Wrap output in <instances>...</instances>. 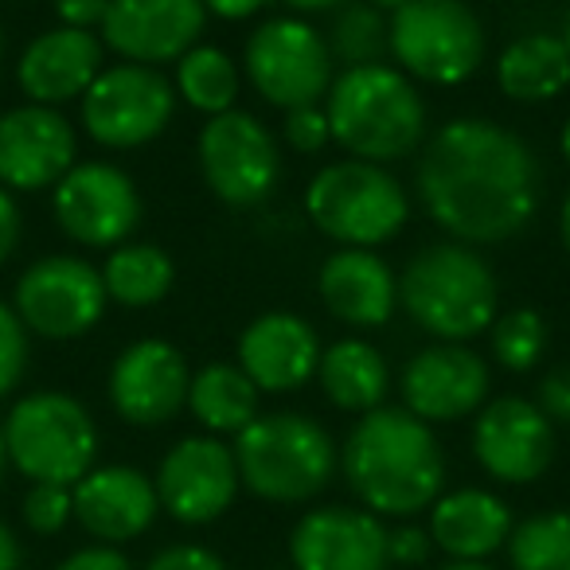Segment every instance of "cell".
<instances>
[{"label": "cell", "instance_id": "6da1fadb", "mask_svg": "<svg viewBox=\"0 0 570 570\" xmlns=\"http://www.w3.org/2000/svg\"><path fill=\"white\" fill-rule=\"evenodd\" d=\"M414 191L453 243L497 246L539 212V160L515 129L492 118H453L426 137Z\"/></svg>", "mask_w": 570, "mask_h": 570}, {"label": "cell", "instance_id": "7a4b0ae2", "mask_svg": "<svg viewBox=\"0 0 570 570\" xmlns=\"http://www.w3.org/2000/svg\"><path fill=\"white\" fill-rule=\"evenodd\" d=\"M341 473L360 508L380 520H414L445 492V450L434 426L406 406L367 411L341 445Z\"/></svg>", "mask_w": 570, "mask_h": 570}, {"label": "cell", "instance_id": "3957f363", "mask_svg": "<svg viewBox=\"0 0 570 570\" xmlns=\"http://www.w3.org/2000/svg\"><path fill=\"white\" fill-rule=\"evenodd\" d=\"M325 114L333 141L356 160L395 165L426 145V98L395 63L341 71L325 95Z\"/></svg>", "mask_w": 570, "mask_h": 570}, {"label": "cell", "instance_id": "277c9868", "mask_svg": "<svg viewBox=\"0 0 570 570\" xmlns=\"http://www.w3.org/2000/svg\"><path fill=\"white\" fill-rule=\"evenodd\" d=\"M399 305L426 336L465 344L500 317V285L489 258L465 243H430L399 274Z\"/></svg>", "mask_w": 570, "mask_h": 570}, {"label": "cell", "instance_id": "5b68a950", "mask_svg": "<svg viewBox=\"0 0 570 570\" xmlns=\"http://www.w3.org/2000/svg\"><path fill=\"white\" fill-rule=\"evenodd\" d=\"M235 461L243 489L266 504H309L333 484L341 450L325 422L302 411L258 414L235 434Z\"/></svg>", "mask_w": 570, "mask_h": 570}, {"label": "cell", "instance_id": "8992f818", "mask_svg": "<svg viewBox=\"0 0 570 570\" xmlns=\"http://www.w3.org/2000/svg\"><path fill=\"white\" fill-rule=\"evenodd\" d=\"M9 465L28 484H75L98 465V422L67 391H32L9 406L4 422Z\"/></svg>", "mask_w": 570, "mask_h": 570}, {"label": "cell", "instance_id": "52a82bcc", "mask_svg": "<svg viewBox=\"0 0 570 570\" xmlns=\"http://www.w3.org/2000/svg\"><path fill=\"white\" fill-rule=\"evenodd\" d=\"M305 215L341 246H383L411 219V196L387 165L344 157L325 165L305 188Z\"/></svg>", "mask_w": 570, "mask_h": 570}, {"label": "cell", "instance_id": "ba28073f", "mask_svg": "<svg viewBox=\"0 0 570 570\" xmlns=\"http://www.w3.org/2000/svg\"><path fill=\"white\" fill-rule=\"evenodd\" d=\"M391 59L426 87H461L481 71L489 36L465 0H406L387 17Z\"/></svg>", "mask_w": 570, "mask_h": 570}, {"label": "cell", "instance_id": "9c48e42d", "mask_svg": "<svg viewBox=\"0 0 570 570\" xmlns=\"http://www.w3.org/2000/svg\"><path fill=\"white\" fill-rule=\"evenodd\" d=\"M333 67L325 32L305 17H269L246 36L243 75L282 114L325 102Z\"/></svg>", "mask_w": 570, "mask_h": 570}, {"label": "cell", "instance_id": "30bf717a", "mask_svg": "<svg viewBox=\"0 0 570 570\" xmlns=\"http://www.w3.org/2000/svg\"><path fill=\"white\" fill-rule=\"evenodd\" d=\"M176 114V87L160 67L114 63L102 67L90 90L79 98V121L102 149L129 153L157 141Z\"/></svg>", "mask_w": 570, "mask_h": 570}, {"label": "cell", "instance_id": "8fae6325", "mask_svg": "<svg viewBox=\"0 0 570 570\" xmlns=\"http://www.w3.org/2000/svg\"><path fill=\"white\" fill-rule=\"evenodd\" d=\"M199 173L219 204L258 207L282 180V145L250 110H227L204 121L196 141Z\"/></svg>", "mask_w": 570, "mask_h": 570}, {"label": "cell", "instance_id": "7c38bea8", "mask_svg": "<svg viewBox=\"0 0 570 570\" xmlns=\"http://www.w3.org/2000/svg\"><path fill=\"white\" fill-rule=\"evenodd\" d=\"M106 305L110 297H106L102 269L79 254L36 258L12 289V309L40 341H79L102 321Z\"/></svg>", "mask_w": 570, "mask_h": 570}, {"label": "cell", "instance_id": "4fadbf2b", "mask_svg": "<svg viewBox=\"0 0 570 570\" xmlns=\"http://www.w3.org/2000/svg\"><path fill=\"white\" fill-rule=\"evenodd\" d=\"M56 227L90 250H114L141 227V191L126 168L110 160H79L51 188Z\"/></svg>", "mask_w": 570, "mask_h": 570}, {"label": "cell", "instance_id": "5bb4252c", "mask_svg": "<svg viewBox=\"0 0 570 570\" xmlns=\"http://www.w3.org/2000/svg\"><path fill=\"white\" fill-rule=\"evenodd\" d=\"M153 484L160 512H168L184 528H207L223 520L243 492L235 450L215 434H188L173 442L153 473Z\"/></svg>", "mask_w": 570, "mask_h": 570}, {"label": "cell", "instance_id": "9a60e30c", "mask_svg": "<svg viewBox=\"0 0 570 570\" xmlns=\"http://www.w3.org/2000/svg\"><path fill=\"white\" fill-rule=\"evenodd\" d=\"M473 458L492 481L531 484L554 465L559 438L535 399L497 395L473 414Z\"/></svg>", "mask_w": 570, "mask_h": 570}, {"label": "cell", "instance_id": "2e32d148", "mask_svg": "<svg viewBox=\"0 0 570 570\" xmlns=\"http://www.w3.org/2000/svg\"><path fill=\"white\" fill-rule=\"evenodd\" d=\"M188 360L173 341H160V336H145L121 348L106 380L114 414L137 430L168 426L188 406Z\"/></svg>", "mask_w": 570, "mask_h": 570}, {"label": "cell", "instance_id": "e0dca14e", "mask_svg": "<svg viewBox=\"0 0 570 570\" xmlns=\"http://www.w3.org/2000/svg\"><path fill=\"white\" fill-rule=\"evenodd\" d=\"M489 360L469 344H430V348L414 352L403 364V375H399L403 406L430 426L473 419L489 403Z\"/></svg>", "mask_w": 570, "mask_h": 570}, {"label": "cell", "instance_id": "ac0fdd59", "mask_svg": "<svg viewBox=\"0 0 570 570\" xmlns=\"http://www.w3.org/2000/svg\"><path fill=\"white\" fill-rule=\"evenodd\" d=\"M79 134L56 106H12L0 114V184L9 191L56 188L79 165Z\"/></svg>", "mask_w": 570, "mask_h": 570}, {"label": "cell", "instance_id": "d6986e66", "mask_svg": "<svg viewBox=\"0 0 570 570\" xmlns=\"http://www.w3.org/2000/svg\"><path fill=\"white\" fill-rule=\"evenodd\" d=\"M204 28V0H110L98 32L121 63L165 67L188 56Z\"/></svg>", "mask_w": 570, "mask_h": 570}, {"label": "cell", "instance_id": "ffe728a7", "mask_svg": "<svg viewBox=\"0 0 570 570\" xmlns=\"http://www.w3.org/2000/svg\"><path fill=\"white\" fill-rule=\"evenodd\" d=\"M294 570H391L387 523L360 504H317L289 531Z\"/></svg>", "mask_w": 570, "mask_h": 570}, {"label": "cell", "instance_id": "44dd1931", "mask_svg": "<svg viewBox=\"0 0 570 570\" xmlns=\"http://www.w3.org/2000/svg\"><path fill=\"white\" fill-rule=\"evenodd\" d=\"M71 497L75 523L106 547L134 543L160 515L157 484L137 465H95L75 484Z\"/></svg>", "mask_w": 570, "mask_h": 570}, {"label": "cell", "instance_id": "7402d4cb", "mask_svg": "<svg viewBox=\"0 0 570 570\" xmlns=\"http://www.w3.org/2000/svg\"><path fill=\"white\" fill-rule=\"evenodd\" d=\"M321 352L325 348L309 321L289 309H269L243 328L235 364L250 375L262 395H289L317 380Z\"/></svg>", "mask_w": 570, "mask_h": 570}, {"label": "cell", "instance_id": "603a6c76", "mask_svg": "<svg viewBox=\"0 0 570 570\" xmlns=\"http://www.w3.org/2000/svg\"><path fill=\"white\" fill-rule=\"evenodd\" d=\"M106 67L102 36L82 28H48L17 59V87L36 106L79 102Z\"/></svg>", "mask_w": 570, "mask_h": 570}, {"label": "cell", "instance_id": "cb8c5ba5", "mask_svg": "<svg viewBox=\"0 0 570 570\" xmlns=\"http://www.w3.org/2000/svg\"><path fill=\"white\" fill-rule=\"evenodd\" d=\"M321 305L348 328H383L399 309V274L364 246H341L321 262Z\"/></svg>", "mask_w": 570, "mask_h": 570}, {"label": "cell", "instance_id": "d4e9b609", "mask_svg": "<svg viewBox=\"0 0 570 570\" xmlns=\"http://www.w3.org/2000/svg\"><path fill=\"white\" fill-rule=\"evenodd\" d=\"M512 508L492 489H453L430 504L426 531L434 539V551L445 559H476L489 562L497 551H504L512 539Z\"/></svg>", "mask_w": 570, "mask_h": 570}, {"label": "cell", "instance_id": "484cf974", "mask_svg": "<svg viewBox=\"0 0 570 570\" xmlns=\"http://www.w3.org/2000/svg\"><path fill=\"white\" fill-rule=\"evenodd\" d=\"M317 383L325 399L344 414H367L387 403L391 391V367L387 356L372 341L344 336L321 352Z\"/></svg>", "mask_w": 570, "mask_h": 570}, {"label": "cell", "instance_id": "4316f807", "mask_svg": "<svg viewBox=\"0 0 570 570\" xmlns=\"http://www.w3.org/2000/svg\"><path fill=\"white\" fill-rule=\"evenodd\" d=\"M497 87L512 102H551L570 87V51L554 32H528L497 56Z\"/></svg>", "mask_w": 570, "mask_h": 570}, {"label": "cell", "instance_id": "83f0119b", "mask_svg": "<svg viewBox=\"0 0 570 570\" xmlns=\"http://www.w3.org/2000/svg\"><path fill=\"white\" fill-rule=\"evenodd\" d=\"M188 411L204 426V434L235 438L262 414V391L250 383V375L230 360H212L191 375Z\"/></svg>", "mask_w": 570, "mask_h": 570}, {"label": "cell", "instance_id": "f1b7e54d", "mask_svg": "<svg viewBox=\"0 0 570 570\" xmlns=\"http://www.w3.org/2000/svg\"><path fill=\"white\" fill-rule=\"evenodd\" d=\"M176 266L157 243H121L106 254L102 285L106 297L121 309H149L173 294Z\"/></svg>", "mask_w": 570, "mask_h": 570}, {"label": "cell", "instance_id": "f546056e", "mask_svg": "<svg viewBox=\"0 0 570 570\" xmlns=\"http://www.w3.org/2000/svg\"><path fill=\"white\" fill-rule=\"evenodd\" d=\"M173 87L180 102H188L191 110L215 118V114L235 110L238 90H243V71H238V63L223 48L196 43L188 56L176 59Z\"/></svg>", "mask_w": 570, "mask_h": 570}, {"label": "cell", "instance_id": "4dcf8cb0", "mask_svg": "<svg viewBox=\"0 0 570 570\" xmlns=\"http://www.w3.org/2000/svg\"><path fill=\"white\" fill-rule=\"evenodd\" d=\"M325 43H328L333 63H341L344 71L387 63V56H391L387 12L372 9L367 0H344L341 9L328 12Z\"/></svg>", "mask_w": 570, "mask_h": 570}, {"label": "cell", "instance_id": "1f68e13d", "mask_svg": "<svg viewBox=\"0 0 570 570\" xmlns=\"http://www.w3.org/2000/svg\"><path fill=\"white\" fill-rule=\"evenodd\" d=\"M508 570H570V508H547L515 523Z\"/></svg>", "mask_w": 570, "mask_h": 570}, {"label": "cell", "instance_id": "d6a6232c", "mask_svg": "<svg viewBox=\"0 0 570 570\" xmlns=\"http://www.w3.org/2000/svg\"><path fill=\"white\" fill-rule=\"evenodd\" d=\"M547 341H551V333H547L543 313L531 309V305L500 313L489 328L492 360H497L508 375H523V372H531V367H539V360H543V352H547Z\"/></svg>", "mask_w": 570, "mask_h": 570}, {"label": "cell", "instance_id": "836d02e7", "mask_svg": "<svg viewBox=\"0 0 570 570\" xmlns=\"http://www.w3.org/2000/svg\"><path fill=\"white\" fill-rule=\"evenodd\" d=\"M20 520L32 535H59L67 523L75 520V497L67 484H28L24 500H20Z\"/></svg>", "mask_w": 570, "mask_h": 570}, {"label": "cell", "instance_id": "e575fe53", "mask_svg": "<svg viewBox=\"0 0 570 570\" xmlns=\"http://www.w3.org/2000/svg\"><path fill=\"white\" fill-rule=\"evenodd\" d=\"M28 336L32 333L17 317V309L9 302H0V399H9L20 387V380H24L28 352H32Z\"/></svg>", "mask_w": 570, "mask_h": 570}, {"label": "cell", "instance_id": "d590c367", "mask_svg": "<svg viewBox=\"0 0 570 570\" xmlns=\"http://www.w3.org/2000/svg\"><path fill=\"white\" fill-rule=\"evenodd\" d=\"M285 145L302 157H313V153H325L333 145V126H328L325 102L317 106H297V110H285Z\"/></svg>", "mask_w": 570, "mask_h": 570}, {"label": "cell", "instance_id": "8d00e7d4", "mask_svg": "<svg viewBox=\"0 0 570 570\" xmlns=\"http://www.w3.org/2000/svg\"><path fill=\"white\" fill-rule=\"evenodd\" d=\"M430 554H434V539L426 528L403 520L395 528H387V559L391 567H426Z\"/></svg>", "mask_w": 570, "mask_h": 570}, {"label": "cell", "instance_id": "74e56055", "mask_svg": "<svg viewBox=\"0 0 570 570\" xmlns=\"http://www.w3.org/2000/svg\"><path fill=\"white\" fill-rule=\"evenodd\" d=\"M141 570H230V567L223 562V554H215L204 543H168Z\"/></svg>", "mask_w": 570, "mask_h": 570}, {"label": "cell", "instance_id": "f35d334b", "mask_svg": "<svg viewBox=\"0 0 570 570\" xmlns=\"http://www.w3.org/2000/svg\"><path fill=\"white\" fill-rule=\"evenodd\" d=\"M535 406L554 422V426H570V364H559L539 380Z\"/></svg>", "mask_w": 570, "mask_h": 570}, {"label": "cell", "instance_id": "ab89813d", "mask_svg": "<svg viewBox=\"0 0 570 570\" xmlns=\"http://www.w3.org/2000/svg\"><path fill=\"white\" fill-rule=\"evenodd\" d=\"M56 570H137L121 547H106V543H90L71 551Z\"/></svg>", "mask_w": 570, "mask_h": 570}, {"label": "cell", "instance_id": "60d3db41", "mask_svg": "<svg viewBox=\"0 0 570 570\" xmlns=\"http://www.w3.org/2000/svg\"><path fill=\"white\" fill-rule=\"evenodd\" d=\"M20 238H24V212L17 204V191L0 184V266L17 254Z\"/></svg>", "mask_w": 570, "mask_h": 570}, {"label": "cell", "instance_id": "b9f144b4", "mask_svg": "<svg viewBox=\"0 0 570 570\" xmlns=\"http://www.w3.org/2000/svg\"><path fill=\"white\" fill-rule=\"evenodd\" d=\"M56 4V17L63 28H82V32H95L102 28L106 9H110V0H51Z\"/></svg>", "mask_w": 570, "mask_h": 570}, {"label": "cell", "instance_id": "7bdbcfd3", "mask_svg": "<svg viewBox=\"0 0 570 570\" xmlns=\"http://www.w3.org/2000/svg\"><path fill=\"white\" fill-rule=\"evenodd\" d=\"M207 17L219 20H250L254 12L266 9V0H204Z\"/></svg>", "mask_w": 570, "mask_h": 570}, {"label": "cell", "instance_id": "ee69618b", "mask_svg": "<svg viewBox=\"0 0 570 570\" xmlns=\"http://www.w3.org/2000/svg\"><path fill=\"white\" fill-rule=\"evenodd\" d=\"M20 554H24V551H20L17 531L0 520V570H17L20 567Z\"/></svg>", "mask_w": 570, "mask_h": 570}, {"label": "cell", "instance_id": "f6af8a7d", "mask_svg": "<svg viewBox=\"0 0 570 570\" xmlns=\"http://www.w3.org/2000/svg\"><path fill=\"white\" fill-rule=\"evenodd\" d=\"M285 9L294 12V17H317V12H333L341 9L344 0H282Z\"/></svg>", "mask_w": 570, "mask_h": 570}, {"label": "cell", "instance_id": "bcb514c9", "mask_svg": "<svg viewBox=\"0 0 570 570\" xmlns=\"http://www.w3.org/2000/svg\"><path fill=\"white\" fill-rule=\"evenodd\" d=\"M559 238H562V246H567V254H570V191H567V199H562V207H559Z\"/></svg>", "mask_w": 570, "mask_h": 570}, {"label": "cell", "instance_id": "7dc6e473", "mask_svg": "<svg viewBox=\"0 0 570 570\" xmlns=\"http://www.w3.org/2000/svg\"><path fill=\"white\" fill-rule=\"evenodd\" d=\"M438 570H497V567H492V562H476V559H450Z\"/></svg>", "mask_w": 570, "mask_h": 570}, {"label": "cell", "instance_id": "c3c4849f", "mask_svg": "<svg viewBox=\"0 0 570 570\" xmlns=\"http://www.w3.org/2000/svg\"><path fill=\"white\" fill-rule=\"evenodd\" d=\"M367 4H372V9H380V12H387V17H391V12L403 9L406 0H367Z\"/></svg>", "mask_w": 570, "mask_h": 570}, {"label": "cell", "instance_id": "681fc988", "mask_svg": "<svg viewBox=\"0 0 570 570\" xmlns=\"http://www.w3.org/2000/svg\"><path fill=\"white\" fill-rule=\"evenodd\" d=\"M559 153H562V160H567V168H570V118H567V126H562V134H559Z\"/></svg>", "mask_w": 570, "mask_h": 570}, {"label": "cell", "instance_id": "f907efd6", "mask_svg": "<svg viewBox=\"0 0 570 570\" xmlns=\"http://www.w3.org/2000/svg\"><path fill=\"white\" fill-rule=\"evenodd\" d=\"M4 469H9V453H4V430H0V481H4Z\"/></svg>", "mask_w": 570, "mask_h": 570}, {"label": "cell", "instance_id": "816d5d0a", "mask_svg": "<svg viewBox=\"0 0 570 570\" xmlns=\"http://www.w3.org/2000/svg\"><path fill=\"white\" fill-rule=\"evenodd\" d=\"M562 40H567V51H570V12H567V28H562Z\"/></svg>", "mask_w": 570, "mask_h": 570}, {"label": "cell", "instance_id": "f5cc1de1", "mask_svg": "<svg viewBox=\"0 0 570 570\" xmlns=\"http://www.w3.org/2000/svg\"><path fill=\"white\" fill-rule=\"evenodd\" d=\"M0 63H4V28H0Z\"/></svg>", "mask_w": 570, "mask_h": 570}, {"label": "cell", "instance_id": "db71d44e", "mask_svg": "<svg viewBox=\"0 0 570 570\" xmlns=\"http://www.w3.org/2000/svg\"><path fill=\"white\" fill-rule=\"evenodd\" d=\"M17 570H24V567H17Z\"/></svg>", "mask_w": 570, "mask_h": 570}, {"label": "cell", "instance_id": "11a10c76", "mask_svg": "<svg viewBox=\"0 0 570 570\" xmlns=\"http://www.w3.org/2000/svg\"><path fill=\"white\" fill-rule=\"evenodd\" d=\"M289 570H294V567H289Z\"/></svg>", "mask_w": 570, "mask_h": 570}]
</instances>
